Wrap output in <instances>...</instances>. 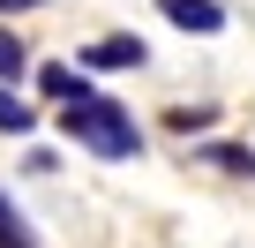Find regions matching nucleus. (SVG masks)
I'll list each match as a JSON object with an SVG mask.
<instances>
[{
	"mask_svg": "<svg viewBox=\"0 0 255 248\" xmlns=\"http://www.w3.org/2000/svg\"><path fill=\"white\" fill-rule=\"evenodd\" d=\"M60 128H68L75 143H90L98 158H135V151H143V128H135V113H128V105H113V98L68 105V113H60Z\"/></svg>",
	"mask_w": 255,
	"mask_h": 248,
	"instance_id": "1",
	"label": "nucleus"
},
{
	"mask_svg": "<svg viewBox=\"0 0 255 248\" xmlns=\"http://www.w3.org/2000/svg\"><path fill=\"white\" fill-rule=\"evenodd\" d=\"M83 68H143V38L135 30H113V38H98L83 53Z\"/></svg>",
	"mask_w": 255,
	"mask_h": 248,
	"instance_id": "2",
	"label": "nucleus"
},
{
	"mask_svg": "<svg viewBox=\"0 0 255 248\" xmlns=\"http://www.w3.org/2000/svg\"><path fill=\"white\" fill-rule=\"evenodd\" d=\"M158 8L180 23V30H195V38H210V30H225V8L218 0H158Z\"/></svg>",
	"mask_w": 255,
	"mask_h": 248,
	"instance_id": "3",
	"label": "nucleus"
},
{
	"mask_svg": "<svg viewBox=\"0 0 255 248\" xmlns=\"http://www.w3.org/2000/svg\"><path fill=\"white\" fill-rule=\"evenodd\" d=\"M38 83H45L53 98H68V105H90V98H98V90L83 83V68H68V60H53V68H38Z\"/></svg>",
	"mask_w": 255,
	"mask_h": 248,
	"instance_id": "4",
	"label": "nucleus"
},
{
	"mask_svg": "<svg viewBox=\"0 0 255 248\" xmlns=\"http://www.w3.org/2000/svg\"><path fill=\"white\" fill-rule=\"evenodd\" d=\"M195 166H218V173L255 181V151H240V143H210V151H195Z\"/></svg>",
	"mask_w": 255,
	"mask_h": 248,
	"instance_id": "5",
	"label": "nucleus"
},
{
	"mask_svg": "<svg viewBox=\"0 0 255 248\" xmlns=\"http://www.w3.org/2000/svg\"><path fill=\"white\" fill-rule=\"evenodd\" d=\"M23 68H30V53H23V38H15V30H0V83L15 90V83H23Z\"/></svg>",
	"mask_w": 255,
	"mask_h": 248,
	"instance_id": "6",
	"label": "nucleus"
},
{
	"mask_svg": "<svg viewBox=\"0 0 255 248\" xmlns=\"http://www.w3.org/2000/svg\"><path fill=\"white\" fill-rule=\"evenodd\" d=\"M30 120H38V113H30L8 83H0V128H8V136H30Z\"/></svg>",
	"mask_w": 255,
	"mask_h": 248,
	"instance_id": "7",
	"label": "nucleus"
},
{
	"mask_svg": "<svg viewBox=\"0 0 255 248\" xmlns=\"http://www.w3.org/2000/svg\"><path fill=\"white\" fill-rule=\"evenodd\" d=\"M0 248H30V233H23V218H15L8 196H0Z\"/></svg>",
	"mask_w": 255,
	"mask_h": 248,
	"instance_id": "8",
	"label": "nucleus"
},
{
	"mask_svg": "<svg viewBox=\"0 0 255 248\" xmlns=\"http://www.w3.org/2000/svg\"><path fill=\"white\" fill-rule=\"evenodd\" d=\"M173 128H180V136H195V128H210V105H195V113L180 105V113H173Z\"/></svg>",
	"mask_w": 255,
	"mask_h": 248,
	"instance_id": "9",
	"label": "nucleus"
},
{
	"mask_svg": "<svg viewBox=\"0 0 255 248\" xmlns=\"http://www.w3.org/2000/svg\"><path fill=\"white\" fill-rule=\"evenodd\" d=\"M23 8H38V0H0V15H23Z\"/></svg>",
	"mask_w": 255,
	"mask_h": 248,
	"instance_id": "10",
	"label": "nucleus"
}]
</instances>
